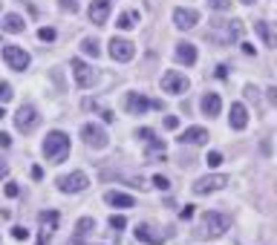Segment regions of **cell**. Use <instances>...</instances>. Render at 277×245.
I'll return each instance as SVG.
<instances>
[{
    "label": "cell",
    "instance_id": "obj_9",
    "mask_svg": "<svg viewBox=\"0 0 277 245\" xmlns=\"http://www.w3.org/2000/svg\"><path fill=\"white\" fill-rule=\"evenodd\" d=\"M87 185H90V179H87V173H81V170H75V173H69V176H58V191H64V194H81Z\"/></svg>",
    "mask_w": 277,
    "mask_h": 245
},
{
    "label": "cell",
    "instance_id": "obj_5",
    "mask_svg": "<svg viewBox=\"0 0 277 245\" xmlns=\"http://www.w3.org/2000/svg\"><path fill=\"white\" fill-rule=\"evenodd\" d=\"M38 124H41V115H38V110H35L32 104H20L15 113V127L20 133H32L38 130Z\"/></svg>",
    "mask_w": 277,
    "mask_h": 245
},
{
    "label": "cell",
    "instance_id": "obj_29",
    "mask_svg": "<svg viewBox=\"0 0 277 245\" xmlns=\"http://www.w3.org/2000/svg\"><path fill=\"white\" fill-rule=\"evenodd\" d=\"M12 84L9 81H0V104H6V101H12Z\"/></svg>",
    "mask_w": 277,
    "mask_h": 245
},
{
    "label": "cell",
    "instance_id": "obj_16",
    "mask_svg": "<svg viewBox=\"0 0 277 245\" xmlns=\"http://www.w3.org/2000/svg\"><path fill=\"white\" fill-rule=\"evenodd\" d=\"M208 142V130L205 127H188L179 133V145H205Z\"/></svg>",
    "mask_w": 277,
    "mask_h": 245
},
{
    "label": "cell",
    "instance_id": "obj_6",
    "mask_svg": "<svg viewBox=\"0 0 277 245\" xmlns=\"http://www.w3.org/2000/svg\"><path fill=\"white\" fill-rule=\"evenodd\" d=\"M81 139L87 142V145L93 147V150H104V147L110 145V139H107V130L101 127V124H96V121H87L81 127Z\"/></svg>",
    "mask_w": 277,
    "mask_h": 245
},
{
    "label": "cell",
    "instance_id": "obj_37",
    "mask_svg": "<svg viewBox=\"0 0 277 245\" xmlns=\"http://www.w3.org/2000/svg\"><path fill=\"white\" fill-rule=\"evenodd\" d=\"M243 93H245V98H248V101H254V104H257V101H260V93H257V90H254V87H251V84H248V87H245Z\"/></svg>",
    "mask_w": 277,
    "mask_h": 245
},
{
    "label": "cell",
    "instance_id": "obj_44",
    "mask_svg": "<svg viewBox=\"0 0 277 245\" xmlns=\"http://www.w3.org/2000/svg\"><path fill=\"white\" fill-rule=\"evenodd\" d=\"M217 75H220V78H225V75H228V66L220 64V66H217Z\"/></svg>",
    "mask_w": 277,
    "mask_h": 245
},
{
    "label": "cell",
    "instance_id": "obj_13",
    "mask_svg": "<svg viewBox=\"0 0 277 245\" xmlns=\"http://www.w3.org/2000/svg\"><path fill=\"white\" fill-rule=\"evenodd\" d=\"M136 240L139 243H147V245H162L167 240V234H162L159 228H153V225H136Z\"/></svg>",
    "mask_w": 277,
    "mask_h": 245
},
{
    "label": "cell",
    "instance_id": "obj_24",
    "mask_svg": "<svg viewBox=\"0 0 277 245\" xmlns=\"http://www.w3.org/2000/svg\"><path fill=\"white\" fill-rule=\"evenodd\" d=\"M38 219H41V228H44V234H52V231H55V225H58V213H55V211H41V213H38Z\"/></svg>",
    "mask_w": 277,
    "mask_h": 245
},
{
    "label": "cell",
    "instance_id": "obj_46",
    "mask_svg": "<svg viewBox=\"0 0 277 245\" xmlns=\"http://www.w3.org/2000/svg\"><path fill=\"white\" fill-rule=\"evenodd\" d=\"M66 245H81V240H78V237H75V240H69V243Z\"/></svg>",
    "mask_w": 277,
    "mask_h": 245
},
{
    "label": "cell",
    "instance_id": "obj_4",
    "mask_svg": "<svg viewBox=\"0 0 277 245\" xmlns=\"http://www.w3.org/2000/svg\"><path fill=\"white\" fill-rule=\"evenodd\" d=\"M124 107H127V113H133V115H145L147 110H162V101H153V98L142 96V93H127Z\"/></svg>",
    "mask_w": 277,
    "mask_h": 245
},
{
    "label": "cell",
    "instance_id": "obj_32",
    "mask_svg": "<svg viewBox=\"0 0 277 245\" xmlns=\"http://www.w3.org/2000/svg\"><path fill=\"white\" fill-rule=\"evenodd\" d=\"M153 188L167 191V188H170V179H167V176H162V173H156V176H153Z\"/></svg>",
    "mask_w": 277,
    "mask_h": 245
},
{
    "label": "cell",
    "instance_id": "obj_35",
    "mask_svg": "<svg viewBox=\"0 0 277 245\" xmlns=\"http://www.w3.org/2000/svg\"><path fill=\"white\" fill-rule=\"evenodd\" d=\"M208 6L217 12H225V9H231V0H208Z\"/></svg>",
    "mask_w": 277,
    "mask_h": 245
},
{
    "label": "cell",
    "instance_id": "obj_39",
    "mask_svg": "<svg viewBox=\"0 0 277 245\" xmlns=\"http://www.w3.org/2000/svg\"><path fill=\"white\" fill-rule=\"evenodd\" d=\"M17 194H20V188H17L15 182H9V185H6V196H12V199H15Z\"/></svg>",
    "mask_w": 277,
    "mask_h": 245
},
{
    "label": "cell",
    "instance_id": "obj_30",
    "mask_svg": "<svg viewBox=\"0 0 277 245\" xmlns=\"http://www.w3.org/2000/svg\"><path fill=\"white\" fill-rule=\"evenodd\" d=\"M58 9H61V12H69V15H75V12H78V0H58Z\"/></svg>",
    "mask_w": 277,
    "mask_h": 245
},
{
    "label": "cell",
    "instance_id": "obj_15",
    "mask_svg": "<svg viewBox=\"0 0 277 245\" xmlns=\"http://www.w3.org/2000/svg\"><path fill=\"white\" fill-rule=\"evenodd\" d=\"M173 23H176V29H194L196 23H199V12L179 6V9L173 12Z\"/></svg>",
    "mask_w": 277,
    "mask_h": 245
},
{
    "label": "cell",
    "instance_id": "obj_33",
    "mask_svg": "<svg viewBox=\"0 0 277 245\" xmlns=\"http://www.w3.org/2000/svg\"><path fill=\"white\" fill-rule=\"evenodd\" d=\"M38 38H41L44 44H52V41H55V29H52V26H44V29L38 32Z\"/></svg>",
    "mask_w": 277,
    "mask_h": 245
},
{
    "label": "cell",
    "instance_id": "obj_3",
    "mask_svg": "<svg viewBox=\"0 0 277 245\" xmlns=\"http://www.w3.org/2000/svg\"><path fill=\"white\" fill-rule=\"evenodd\" d=\"M228 222L231 219L222 211H205L202 213V225H199V228H202L205 237H220V234L228 231Z\"/></svg>",
    "mask_w": 277,
    "mask_h": 245
},
{
    "label": "cell",
    "instance_id": "obj_36",
    "mask_svg": "<svg viewBox=\"0 0 277 245\" xmlns=\"http://www.w3.org/2000/svg\"><path fill=\"white\" fill-rule=\"evenodd\" d=\"M12 237H15L17 243H20V240H29V231L23 228V225H15V228H12Z\"/></svg>",
    "mask_w": 277,
    "mask_h": 245
},
{
    "label": "cell",
    "instance_id": "obj_47",
    "mask_svg": "<svg viewBox=\"0 0 277 245\" xmlns=\"http://www.w3.org/2000/svg\"><path fill=\"white\" fill-rule=\"evenodd\" d=\"M243 3H257V0H243Z\"/></svg>",
    "mask_w": 277,
    "mask_h": 245
},
{
    "label": "cell",
    "instance_id": "obj_41",
    "mask_svg": "<svg viewBox=\"0 0 277 245\" xmlns=\"http://www.w3.org/2000/svg\"><path fill=\"white\" fill-rule=\"evenodd\" d=\"M9 176V164H6V159H0V179H6Z\"/></svg>",
    "mask_w": 277,
    "mask_h": 245
},
{
    "label": "cell",
    "instance_id": "obj_21",
    "mask_svg": "<svg viewBox=\"0 0 277 245\" xmlns=\"http://www.w3.org/2000/svg\"><path fill=\"white\" fill-rule=\"evenodd\" d=\"M101 179H124L130 188H147L145 182H142V176H130V173H121V170H104Z\"/></svg>",
    "mask_w": 277,
    "mask_h": 245
},
{
    "label": "cell",
    "instance_id": "obj_7",
    "mask_svg": "<svg viewBox=\"0 0 277 245\" xmlns=\"http://www.w3.org/2000/svg\"><path fill=\"white\" fill-rule=\"evenodd\" d=\"M69 66H72V75H75V84L81 87V90H90L93 84L98 81V72L93 69L90 64H84L81 58H72L69 61Z\"/></svg>",
    "mask_w": 277,
    "mask_h": 245
},
{
    "label": "cell",
    "instance_id": "obj_42",
    "mask_svg": "<svg viewBox=\"0 0 277 245\" xmlns=\"http://www.w3.org/2000/svg\"><path fill=\"white\" fill-rule=\"evenodd\" d=\"M12 145V136L9 133H0V147H9Z\"/></svg>",
    "mask_w": 277,
    "mask_h": 245
},
{
    "label": "cell",
    "instance_id": "obj_26",
    "mask_svg": "<svg viewBox=\"0 0 277 245\" xmlns=\"http://www.w3.org/2000/svg\"><path fill=\"white\" fill-rule=\"evenodd\" d=\"M81 52H84V55H90V58H98V55H101L98 41H96V38H84V41H81Z\"/></svg>",
    "mask_w": 277,
    "mask_h": 245
},
{
    "label": "cell",
    "instance_id": "obj_18",
    "mask_svg": "<svg viewBox=\"0 0 277 245\" xmlns=\"http://www.w3.org/2000/svg\"><path fill=\"white\" fill-rule=\"evenodd\" d=\"M231 130H245L248 127V110H245L243 104H231Z\"/></svg>",
    "mask_w": 277,
    "mask_h": 245
},
{
    "label": "cell",
    "instance_id": "obj_31",
    "mask_svg": "<svg viewBox=\"0 0 277 245\" xmlns=\"http://www.w3.org/2000/svg\"><path fill=\"white\" fill-rule=\"evenodd\" d=\"M205 162H208V167H220V164H222V153H217V150H211V153L205 156Z\"/></svg>",
    "mask_w": 277,
    "mask_h": 245
},
{
    "label": "cell",
    "instance_id": "obj_14",
    "mask_svg": "<svg viewBox=\"0 0 277 245\" xmlns=\"http://www.w3.org/2000/svg\"><path fill=\"white\" fill-rule=\"evenodd\" d=\"M110 9H113L110 0H93L90 9H87V15H90V20H93L96 26H104V23H107V15H110Z\"/></svg>",
    "mask_w": 277,
    "mask_h": 245
},
{
    "label": "cell",
    "instance_id": "obj_22",
    "mask_svg": "<svg viewBox=\"0 0 277 245\" xmlns=\"http://www.w3.org/2000/svg\"><path fill=\"white\" fill-rule=\"evenodd\" d=\"M23 29H26V23H23V17L20 15H6L3 17V32L17 35V32H23Z\"/></svg>",
    "mask_w": 277,
    "mask_h": 245
},
{
    "label": "cell",
    "instance_id": "obj_34",
    "mask_svg": "<svg viewBox=\"0 0 277 245\" xmlns=\"http://www.w3.org/2000/svg\"><path fill=\"white\" fill-rule=\"evenodd\" d=\"M136 139H142V142H150V139H156V133L150 130V127H139V130H136Z\"/></svg>",
    "mask_w": 277,
    "mask_h": 245
},
{
    "label": "cell",
    "instance_id": "obj_40",
    "mask_svg": "<svg viewBox=\"0 0 277 245\" xmlns=\"http://www.w3.org/2000/svg\"><path fill=\"white\" fill-rule=\"evenodd\" d=\"M179 216H182V219H191V216H194V208H191V205H185V208L179 211Z\"/></svg>",
    "mask_w": 277,
    "mask_h": 245
},
{
    "label": "cell",
    "instance_id": "obj_20",
    "mask_svg": "<svg viewBox=\"0 0 277 245\" xmlns=\"http://www.w3.org/2000/svg\"><path fill=\"white\" fill-rule=\"evenodd\" d=\"M104 199H107V205H113V208H136V199H133L130 194H121V191H110Z\"/></svg>",
    "mask_w": 277,
    "mask_h": 245
},
{
    "label": "cell",
    "instance_id": "obj_38",
    "mask_svg": "<svg viewBox=\"0 0 277 245\" xmlns=\"http://www.w3.org/2000/svg\"><path fill=\"white\" fill-rule=\"evenodd\" d=\"M165 127H167V130H176V127H179V118H176V115H167V118H165Z\"/></svg>",
    "mask_w": 277,
    "mask_h": 245
},
{
    "label": "cell",
    "instance_id": "obj_12",
    "mask_svg": "<svg viewBox=\"0 0 277 245\" xmlns=\"http://www.w3.org/2000/svg\"><path fill=\"white\" fill-rule=\"evenodd\" d=\"M228 185V176H222V173H214V176H202V179L194 185V194L202 196V194H211V191H222Z\"/></svg>",
    "mask_w": 277,
    "mask_h": 245
},
{
    "label": "cell",
    "instance_id": "obj_8",
    "mask_svg": "<svg viewBox=\"0 0 277 245\" xmlns=\"http://www.w3.org/2000/svg\"><path fill=\"white\" fill-rule=\"evenodd\" d=\"M188 78L182 75V72H176V69H170V72H165L162 75V90L165 93H170V96H182V93H188Z\"/></svg>",
    "mask_w": 277,
    "mask_h": 245
},
{
    "label": "cell",
    "instance_id": "obj_25",
    "mask_svg": "<svg viewBox=\"0 0 277 245\" xmlns=\"http://www.w3.org/2000/svg\"><path fill=\"white\" fill-rule=\"evenodd\" d=\"M254 29H257V35L263 38V44H266V47H275V32H272V26H269L266 20H257V23H254Z\"/></svg>",
    "mask_w": 277,
    "mask_h": 245
},
{
    "label": "cell",
    "instance_id": "obj_43",
    "mask_svg": "<svg viewBox=\"0 0 277 245\" xmlns=\"http://www.w3.org/2000/svg\"><path fill=\"white\" fill-rule=\"evenodd\" d=\"M266 93H269V101H272V104H277V90H275V87H269Z\"/></svg>",
    "mask_w": 277,
    "mask_h": 245
},
{
    "label": "cell",
    "instance_id": "obj_11",
    "mask_svg": "<svg viewBox=\"0 0 277 245\" xmlns=\"http://www.w3.org/2000/svg\"><path fill=\"white\" fill-rule=\"evenodd\" d=\"M133 55H136V47H133L127 38H113L110 41V58L113 61H133Z\"/></svg>",
    "mask_w": 277,
    "mask_h": 245
},
{
    "label": "cell",
    "instance_id": "obj_1",
    "mask_svg": "<svg viewBox=\"0 0 277 245\" xmlns=\"http://www.w3.org/2000/svg\"><path fill=\"white\" fill-rule=\"evenodd\" d=\"M243 35V23L240 20H211L208 23V41L217 47H231L234 41H240Z\"/></svg>",
    "mask_w": 277,
    "mask_h": 245
},
{
    "label": "cell",
    "instance_id": "obj_17",
    "mask_svg": "<svg viewBox=\"0 0 277 245\" xmlns=\"http://www.w3.org/2000/svg\"><path fill=\"white\" fill-rule=\"evenodd\" d=\"M199 107H202V113L208 115V118H214V115H220V110H222V98L217 96V93H205L202 101H199Z\"/></svg>",
    "mask_w": 277,
    "mask_h": 245
},
{
    "label": "cell",
    "instance_id": "obj_10",
    "mask_svg": "<svg viewBox=\"0 0 277 245\" xmlns=\"http://www.w3.org/2000/svg\"><path fill=\"white\" fill-rule=\"evenodd\" d=\"M3 61L12 66V69H17V72H23L26 66H29V52H23L20 47H15V44H9V47H3Z\"/></svg>",
    "mask_w": 277,
    "mask_h": 245
},
{
    "label": "cell",
    "instance_id": "obj_27",
    "mask_svg": "<svg viewBox=\"0 0 277 245\" xmlns=\"http://www.w3.org/2000/svg\"><path fill=\"white\" fill-rule=\"evenodd\" d=\"M136 23H139V12H124V15L118 17L115 26H118V29H133Z\"/></svg>",
    "mask_w": 277,
    "mask_h": 245
},
{
    "label": "cell",
    "instance_id": "obj_28",
    "mask_svg": "<svg viewBox=\"0 0 277 245\" xmlns=\"http://www.w3.org/2000/svg\"><path fill=\"white\" fill-rule=\"evenodd\" d=\"M110 228H113L115 234H118V231H124V228H127V219H124L121 213H113V216H110Z\"/></svg>",
    "mask_w": 277,
    "mask_h": 245
},
{
    "label": "cell",
    "instance_id": "obj_45",
    "mask_svg": "<svg viewBox=\"0 0 277 245\" xmlns=\"http://www.w3.org/2000/svg\"><path fill=\"white\" fill-rule=\"evenodd\" d=\"M32 179H44V170H41V167H32Z\"/></svg>",
    "mask_w": 277,
    "mask_h": 245
},
{
    "label": "cell",
    "instance_id": "obj_23",
    "mask_svg": "<svg viewBox=\"0 0 277 245\" xmlns=\"http://www.w3.org/2000/svg\"><path fill=\"white\" fill-rule=\"evenodd\" d=\"M93 231H96V219H93V216H81V219H78V225H75V237L84 240V237H90Z\"/></svg>",
    "mask_w": 277,
    "mask_h": 245
},
{
    "label": "cell",
    "instance_id": "obj_2",
    "mask_svg": "<svg viewBox=\"0 0 277 245\" xmlns=\"http://www.w3.org/2000/svg\"><path fill=\"white\" fill-rule=\"evenodd\" d=\"M66 153H69V136L61 130H52L47 133V139H44V156H47L49 162H64Z\"/></svg>",
    "mask_w": 277,
    "mask_h": 245
},
{
    "label": "cell",
    "instance_id": "obj_48",
    "mask_svg": "<svg viewBox=\"0 0 277 245\" xmlns=\"http://www.w3.org/2000/svg\"><path fill=\"white\" fill-rule=\"evenodd\" d=\"M3 115H6V113H3V107H0V118H3Z\"/></svg>",
    "mask_w": 277,
    "mask_h": 245
},
{
    "label": "cell",
    "instance_id": "obj_19",
    "mask_svg": "<svg viewBox=\"0 0 277 245\" xmlns=\"http://www.w3.org/2000/svg\"><path fill=\"white\" fill-rule=\"evenodd\" d=\"M176 61L185 64V66H194L196 64V47L194 44H188V41L176 44Z\"/></svg>",
    "mask_w": 277,
    "mask_h": 245
}]
</instances>
